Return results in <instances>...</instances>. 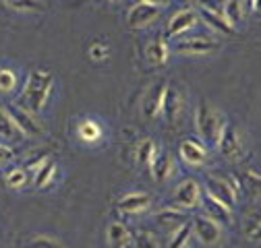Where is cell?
I'll return each mask as SVG.
<instances>
[{
  "mask_svg": "<svg viewBox=\"0 0 261 248\" xmlns=\"http://www.w3.org/2000/svg\"><path fill=\"white\" fill-rule=\"evenodd\" d=\"M52 89H54V77L50 71H44V69L31 71L23 89V96L17 100V106H23V110L31 114H38L48 104Z\"/></svg>",
  "mask_w": 261,
  "mask_h": 248,
  "instance_id": "cell-1",
  "label": "cell"
},
{
  "mask_svg": "<svg viewBox=\"0 0 261 248\" xmlns=\"http://www.w3.org/2000/svg\"><path fill=\"white\" fill-rule=\"evenodd\" d=\"M195 124H197L199 137L207 145H218V139H220V133H222V127H224V118L207 102H199Z\"/></svg>",
  "mask_w": 261,
  "mask_h": 248,
  "instance_id": "cell-2",
  "label": "cell"
},
{
  "mask_svg": "<svg viewBox=\"0 0 261 248\" xmlns=\"http://www.w3.org/2000/svg\"><path fill=\"white\" fill-rule=\"evenodd\" d=\"M205 195H210L212 199L220 201L228 209H232L237 199H239V182L234 178H230V176L228 178L207 176L205 178Z\"/></svg>",
  "mask_w": 261,
  "mask_h": 248,
  "instance_id": "cell-3",
  "label": "cell"
},
{
  "mask_svg": "<svg viewBox=\"0 0 261 248\" xmlns=\"http://www.w3.org/2000/svg\"><path fill=\"white\" fill-rule=\"evenodd\" d=\"M203 199V193H201V186L197 180L193 178H187L182 180L176 191H174V197H172V207L176 209H182V211H189V209H195Z\"/></svg>",
  "mask_w": 261,
  "mask_h": 248,
  "instance_id": "cell-4",
  "label": "cell"
},
{
  "mask_svg": "<svg viewBox=\"0 0 261 248\" xmlns=\"http://www.w3.org/2000/svg\"><path fill=\"white\" fill-rule=\"evenodd\" d=\"M162 13V3H151V0H141L126 15V23L133 29H141L151 25Z\"/></svg>",
  "mask_w": 261,
  "mask_h": 248,
  "instance_id": "cell-5",
  "label": "cell"
},
{
  "mask_svg": "<svg viewBox=\"0 0 261 248\" xmlns=\"http://www.w3.org/2000/svg\"><path fill=\"white\" fill-rule=\"evenodd\" d=\"M7 112H9L11 120L15 122V127L19 129V133H21L23 137H40V135H42V127H40V122L36 120V116L31 114V112L23 110V108H21V106H17V104L9 106V108H7Z\"/></svg>",
  "mask_w": 261,
  "mask_h": 248,
  "instance_id": "cell-6",
  "label": "cell"
},
{
  "mask_svg": "<svg viewBox=\"0 0 261 248\" xmlns=\"http://www.w3.org/2000/svg\"><path fill=\"white\" fill-rule=\"evenodd\" d=\"M218 149L224 158H230V160H234L241 153V137H239V131H237L234 124L224 122L220 139H218Z\"/></svg>",
  "mask_w": 261,
  "mask_h": 248,
  "instance_id": "cell-7",
  "label": "cell"
},
{
  "mask_svg": "<svg viewBox=\"0 0 261 248\" xmlns=\"http://www.w3.org/2000/svg\"><path fill=\"white\" fill-rule=\"evenodd\" d=\"M199 21V15L195 9H182L178 13L172 15V19L168 21V27H166V36L168 38H176L180 34H185V31L193 29L195 25H197Z\"/></svg>",
  "mask_w": 261,
  "mask_h": 248,
  "instance_id": "cell-8",
  "label": "cell"
},
{
  "mask_svg": "<svg viewBox=\"0 0 261 248\" xmlns=\"http://www.w3.org/2000/svg\"><path fill=\"white\" fill-rule=\"evenodd\" d=\"M218 42L212 40V38H205V36H195V38H187V40H180L176 42L174 50L178 54H212L218 50Z\"/></svg>",
  "mask_w": 261,
  "mask_h": 248,
  "instance_id": "cell-9",
  "label": "cell"
},
{
  "mask_svg": "<svg viewBox=\"0 0 261 248\" xmlns=\"http://www.w3.org/2000/svg\"><path fill=\"white\" fill-rule=\"evenodd\" d=\"M193 234L197 236L205 246H214V244H218L220 242V226L216 224V222H212L210 217H205V215H197L193 220Z\"/></svg>",
  "mask_w": 261,
  "mask_h": 248,
  "instance_id": "cell-10",
  "label": "cell"
},
{
  "mask_svg": "<svg viewBox=\"0 0 261 248\" xmlns=\"http://www.w3.org/2000/svg\"><path fill=\"white\" fill-rule=\"evenodd\" d=\"M182 110V96L176 89V85H166L164 91V102H162V114H164L168 124H174Z\"/></svg>",
  "mask_w": 261,
  "mask_h": 248,
  "instance_id": "cell-11",
  "label": "cell"
},
{
  "mask_svg": "<svg viewBox=\"0 0 261 248\" xmlns=\"http://www.w3.org/2000/svg\"><path fill=\"white\" fill-rule=\"evenodd\" d=\"M197 15H199V17L205 21V25H210L212 29L220 31V34H224V36H230L232 31H234V27H230V25H228V21L224 19L222 9L218 11L214 5H201Z\"/></svg>",
  "mask_w": 261,
  "mask_h": 248,
  "instance_id": "cell-12",
  "label": "cell"
},
{
  "mask_svg": "<svg viewBox=\"0 0 261 248\" xmlns=\"http://www.w3.org/2000/svg\"><path fill=\"white\" fill-rule=\"evenodd\" d=\"M164 91H166V83H164V81L155 83V85L149 89V93L145 96V102H143V114H145V118H155V116L162 112Z\"/></svg>",
  "mask_w": 261,
  "mask_h": 248,
  "instance_id": "cell-13",
  "label": "cell"
},
{
  "mask_svg": "<svg viewBox=\"0 0 261 248\" xmlns=\"http://www.w3.org/2000/svg\"><path fill=\"white\" fill-rule=\"evenodd\" d=\"M201 201H203V207H205V217H210L212 222H216L218 226H220V224L228 226V224L232 222V211L228 209L226 205H222L220 201L212 199L210 195H205Z\"/></svg>",
  "mask_w": 261,
  "mask_h": 248,
  "instance_id": "cell-14",
  "label": "cell"
},
{
  "mask_svg": "<svg viewBox=\"0 0 261 248\" xmlns=\"http://www.w3.org/2000/svg\"><path fill=\"white\" fill-rule=\"evenodd\" d=\"M180 158L189 164V166H201L207 160V151L201 143H197L195 139H187L180 143Z\"/></svg>",
  "mask_w": 261,
  "mask_h": 248,
  "instance_id": "cell-15",
  "label": "cell"
},
{
  "mask_svg": "<svg viewBox=\"0 0 261 248\" xmlns=\"http://www.w3.org/2000/svg\"><path fill=\"white\" fill-rule=\"evenodd\" d=\"M151 199L145 193H128L118 201V209L122 213H141L149 207Z\"/></svg>",
  "mask_w": 261,
  "mask_h": 248,
  "instance_id": "cell-16",
  "label": "cell"
},
{
  "mask_svg": "<svg viewBox=\"0 0 261 248\" xmlns=\"http://www.w3.org/2000/svg\"><path fill=\"white\" fill-rule=\"evenodd\" d=\"M168 54H170V48H168L164 36L153 38L151 44L147 46V60L151 62L153 67H164L168 62Z\"/></svg>",
  "mask_w": 261,
  "mask_h": 248,
  "instance_id": "cell-17",
  "label": "cell"
},
{
  "mask_svg": "<svg viewBox=\"0 0 261 248\" xmlns=\"http://www.w3.org/2000/svg\"><path fill=\"white\" fill-rule=\"evenodd\" d=\"M149 170H151V176L155 182H164L172 176L174 172V164H172V158L168 153H158L155 160L149 164Z\"/></svg>",
  "mask_w": 261,
  "mask_h": 248,
  "instance_id": "cell-18",
  "label": "cell"
},
{
  "mask_svg": "<svg viewBox=\"0 0 261 248\" xmlns=\"http://www.w3.org/2000/svg\"><path fill=\"white\" fill-rule=\"evenodd\" d=\"M155 222L162 226V228H180L187 224V211L182 209H176V207H166L164 211L155 213Z\"/></svg>",
  "mask_w": 261,
  "mask_h": 248,
  "instance_id": "cell-19",
  "label": "cell"
},
{
  "mask_svg": "<svg viewBox=\"0 0 261 248\" xmlns=\"http://www.w3.org/2000/svg\"><path fill=\"white\" fill-rule=\"evenodd\" d=\"M108 240H110V244L114 248H126V246L133 244L128 228L124 224H120V222H112L108 226Z\"/></svg>",
  "mask_w": 261,
  "mask_h": 248,
  "instance_id": "cell-20",
  "label": "cell"
},
{
  "mask_svg": "<svg viewBox=\"0 0 261 248\" xmlns=\"http://www.w3.org/2000/svg\"><path fill=\"white\" fill-rule=\"evenodd\" d=\"M0 137L7 141H13V143L23 139V135L19 133V129L15 127V122L11 120V116L5 108H0Z\"/></svg>",
  "mask_w": 261,
  "mask_h": 248,
  "instance_id": "cell-21",
  "label": "cell"
},
{
  "mask_svg": "<svg viewBox=\"0 0 261 248\" xmlns=\"http://www.w3.org/2000/svg\"><path fill=\"white\" fill-rule=\"evenodd\" d=\"M56 162L54 160H46L42 166H40V170L34 174V186H38V189H46V186L54 180V176H56Z\"/></svg>",
  "mask_w": 261,
  "mask_h": 248,
  "instance_id": "cell-22",
  "label": "cell"
},
{
  "mask_svg": "<svg viewBox=\"0 0 261 248\" xmlns=\"http://www.w3.org/2000/svg\"><path fill=\"white\" fill-rule=\"evenodd\" d=\"M243 7H245V3H239V0H228V3L222 5V15L230 27L239 25V21L243 19V11H245Z\"/></svg>",
  "mask_w": 261,
  "mask_h": 248,
  "instance_id": "cell-23",
  "label": "cell"
},
{
  "mask_svg": "<svg viewBox=\"0 0 261 248\" xmlns=\"http://www.w3.org/2000/svg\"><path fill=\"white\" fill-rule=\"evenodd\" d=\"M155 155H158V147L151 139H145V141L139 143V147H137V162L139 164L149 166L155 160Z\"/></svg>",
  "mask_w": 261,
  "mask_h": 248,
  "instance_id": "cell-24",
  "label": "cell"
},
{
  "mask_svg": "<svg viewBox=\"0 0 261 248\" xmlns=\"http://www.w3.org/2000/svg\"><path fill=\"white\" fill-rule=\"evenodd\" d=\"M79 137L87 143H93L102 137V129H100V124L93 122V120H85L79 124Z\"/></svg>",
  "mask_w": 261,
  "mask_h": 248,
  "instance_id": "cell-25",
  "label": "cell"
},
{
  "mask_svg": "<svg viewBox=\"0 0 261 248\" xmlns=\"http://www.w3.org/2000/svg\"><path fill=\"white\" fill-rule=\"evenodd\" d=\"M191 234H193V226H191V224L180 226V228L174 232L172 240L168 242V248H187V244H189V240H191Z\"/></svg>",
  "mask_w": 261,
  "mask_h": 248,
  "instance_id": "cell-26",
  "label": "cell"
},
{
  "mask_svg": "<svg viewBox=\"0 0 261 248\" xmlns=\"http://www.w3.org/2000/svg\"><path fill=\"white\" fill-rule=\"evenodd\" d=\"M25 182H27V172L23 168H13L5 176V184L9 186V189H15V191L17 189H23Z\"/></svg>",
  "mask_w": 261,
  "mask_h": 248,
  "instance_id": "cell-27",
  "label": "cell"
},
{
  "mask_svg": "<svg viewBox=\"0 0 261 248\" xmlns=\"http://www.w3.org/2000/svg\"><path fill=\"white\" fill-rule=\"evenodd\" d=\"M17 87V75L11 69H0V93H11Z\"/></svg>",
  "mask_w": 261,
  "mask_h": 248,
  "instance_id": "cell-28",
  "label": "cell"
},
{
  "mask_svg": "<svg viewBox=\"0 0 261 248\" xmlns=\"http://www.w3.org/2000/svg\"><path fill=\"white\" fill-rule=\"evenodd\" d=\"M130 240H133L135 248H160L155 238L149 234V232H135V234H130Z\"/></svg>",
  "mask_w": 261,
  "mask_h": 248,
  "instance_id": "cell-29",
  "label": "cell"
},
{
  "mask_svg": "<svg viewBox=\"0 0 261 248\" xmlns=\"http://www.w3.org/2000/svg\"><path fill=\"white\" fill-rule=\"evenodd\" d=\"M5 5L15 11H42L44 9L42 3H34V0H9Z\"/></svg>",
  "mask_w": 261,
  "mask_h": 248,
  "instance_id": "cell-30",
  "label": "cell"
},
{
  "mask_svg": "<svg viewBox=\"0 0 261 248\" xmlns=\"http://www.w3.org/2000/svg\"><path fill=\"white\" fill-rule=\"evenodd\" d=\"M27 248H64L60 242H56L54 238H48V236H38V238H34L29 244H27Z\"/></svg>",
  "mask_w": 261,
  "mask_h": 248,
  "instance_id": "cell-31",
  "label": "cell"
},
{
  "mask_svg": "<svg viewBox=\"0 0 261 248\" xmlns=\"http://www.w3.org/2000/svg\"><path fill=\"white\" fill-rule=\"evenodd\" d=\"M247 238L253 240V242H259L261 240V215L255 217V222L247 228Z\"/></svg>",
  "mask_w": 261,
  "mask_h": 248,
  "instance_id": "cell-32",
  "label": "cell"
},
{
  "mask_svg": "<svg viewBox=\"0 0 261 248\" xmlns=\"http://www.w3.org/2000/svg\"><path fill=\"white\" fill-rule=\"evenodd\" d=\"M89 56L93 60H104L108 56V46L106 44H100V42H95L91 48H89Z\"/></svg>",
  "mask_w": 261,
  "mask_h": 248,
  "instance_id": "cell-33",
  "label": "cell"
},
{
  "mask_svg": "<svg viewBox=\"0 0 261 248\" xmlns=\"http://www.w3.org/2000/svg\"><path fill=\"white\" fill-rule=\"evenodd\" d=\"M247 182H249V186H251L253 193L261 195V174H257V172H253V170H247Z\"/></svg>",
  "mask_w": 261,
  "mask_h": 248,
  "instance_id": "cell-34",
  "label": "cell"
},
{
  "mask_svg": "<svg viewBox=\"0 0 261 248\" xmlns=\"http://www.w3.org/2000/svg\"><path fill=\"white\" fill-rule=\"evenodd\" d=\"M9 160H13V149L0 143V164H7Z\"/></svg>",
  "mask_w": 261,
  "mask_h": 248,
  "instance_id": "cell-35",
  "label": "cell"
}]
</instances>
